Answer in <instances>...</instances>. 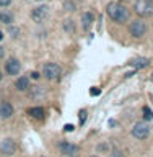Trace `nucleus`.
<instances>
[{
	"label": "nucleus",
	"mask_w": 153,
	"mask_h": 157,
	"mask_svg": "<svg viewBox=\"0 0 153 157\" xmlns=\"http://www.w3.org/2000/svg\"><path fill=\"white\" fill-rule=\"evenodd\" d=\"M106 13L112 21L116 23H127L130 18V12L126 5H122L121 2H109L106 7Z\"/></svg>",
	"instance_id": "obj_1"
},
{
	"label": "nucleus",
	"mask_w": 153,
	"mask_h": 157,
	"mask_svg": "<svg viewBox=\"0 0 153 157\" xmlns=\"http://www.w3.org/2000/svg\"><path fill=\"white\" fill-rule=\"evenodd\" d=\"M134 10L142 18L153 17V0H135Z\"/></svg>",
	"instance_id": "obj_2"
},
{
	"label": "nucleus",
	"mask_w": 153,
	"mask_h": 157,
	"mask_svg": "<svg viewBox=\"0 0 153 157\" xmlns=\"http://www.w3.org/2000/svg\"><path fill=\"white\" fill-rule=\"evenodd\" d=\"M60 74H62V69H60V66H57L56 62L44 64L42 75L46 77L47 80H59V78H60Z\"/></svg>",
	"instance_id": "obj_3"
},
{
	"label": "nucleus",
	"mask_w": 153,
	"mask_h": 157,
	"mask_svg": "<svg viewBox=\"0 0 153 157\" xmlns=\"http://www.w3.org/2000/svg\"><path fill=\"white\" fill-rule=\"evenodd\" d=\"M132 136L135 139H147L150 136V124L147 121H139L132 128Z\"/></svg>",
	"instance_id": "obj_4"
},
{
	"label": "nucleus",
	"mask_w": 153,
	"mask_h": 157,
	"mask_svg": "<svg viewBox=\"0 0 153 157\" xmlns=\"http://www.w3.org/2000/svg\"><path fill=\"white\" fill-rule=\"evenodd\" d=\"M129 33H130V36H134V38H142L147 33V23L144 20H134V21H130Z\"/></svg>",
	"instance_id": "obj_5"
},
{
	"label": "nucleus",
	"mask_w": 153,
	"mask_h": 157,
	"mask_svg": "<svg viewBox=\"0 0 153 157\" xmlns=\"http://www.w3.org/2000/svg\"><path fill=\"white\" fill-rule=\"evenodd\" d=\"M47 17H49V7L47 5H38V7H34L31 10V18H33V21H36V23H42Z\"/></svg>",
	"instance_id": "obj_6"
},
{
	"label": "nucleus",
	"mask_w": 153,
	"mask_h": 157,
	"mask_svg": "<svg viewBox=\"0 0 153 157\" xmlns=\"http://www.w3.org/2000/svg\"><path fill=\"white\" fill-rule=\"evenodd\" d=\"M16 151V142H15L12 137H5V139L0 142V154L3 155H12Z\"/></svg>",
	"instance_id": "obj_7"
},
{
	"label": "nucleus",
	"mask_w": 153,
	"mask_h": 157,
	"mask_svg": "<svg viewBox=\"0 0 153 157\" xmlns=\"http://www.w3.org/2000/svg\"><path fill=\"white\" fill-rule=\"evenodd\" d=\"M20 71H21V64L16 57H10L7 62H5V72L8 75H18Z\"/></svg>",
	"instance_id": "obj_8"
},
{
	"label": "nucleus",
	"mask_w": 153,
	"mask_h": 157,
	"mask_svg": "<svg viewBox=\"0 0 153 157\" xmlns=\"http://www.w3.org/2000/svg\"><path fill=\"white\" fill-rule=\"evenodd\" d=\"M59 149H60L62 155H75L78 152V147L75 144H72V142H59Z\"/></svg>",
	"instance_id": "obj_9"
},
{
	"label": "nucleus",
	"mask_w": 153,
	"mask_h": 157,
	"mask_svg": "<svg viewBox=\"0 0 153 157\" xmlns=\"http://www.w3.org/2000/svg\"><path fill=\"white\" fill-rule=\"evenodd\" d=\"M13 106H12V103H8V101H0V118L2 120H8L10 116L13 115Z\"/></svg>",
	"instance_id": "obj_10"
},
{
	"label": "nucleus",
	"mask_w": 153,
	"mask_h": 157,
	"mask_svg": "<svg viewBox=\"0 0 153 157\" xmlns=\"http://www.w3.org/2000/svg\"><path fill=\"white\" fill-rule=\"evenodd\" d=\"M93 21H95V13L93 12H85L82 15V26H83V29H90Z\"/></svg>",
	"instance_id": "obj_11"
},
{
	"label": "nucleus",
	"mask_w": 153,
	"mask_h": 157,
	"mask_svg": "<svg viewBox=\"0 0 153 157\" xmlns=\"http://www.w3.org/2000/svg\"><path fill=\"white\" fill-rule=\"evenodd\" d=\"M0 23L7 25V26H12L13 23V13L7 12V10H0Z\"/></svg>",
	"instance_id": "obj_12"
},
{
	"label": "nucleus",
	"mask_w": 153,
	"mask_h": 157,
	"mask_svg": "<svg viewBox=\"0 0 153 157\" xmlns=\"http://www.w3.org/2000/svg\"><path fill=\"white\" fill-rule=\"evenodd\" d=\"M28 115L34 120H44V108L41 106H33L28 110Z\"/></svg>",
	"instance_id": "obj_13"
},
{
	"label": "nucleus",
	"mask_w": 153,
	"mask_h": 157,
	"mask_svg": "<svg viewBox=\"0 0 153 157\" xmlns=\"http://www.w3.org/2000/svg\"><path fill=\"white\" fill-rule=\"evenodd\" d=\"M15 87H16V90H20V92L29 90V78L28 77H20L18 80L15 82Z\"/></svg>",
	"instance_id": "obj_14"
},
{
	"label": "nucleus",
	"mask_w": 153,
	"mask_h": 157,
	"mask_svg": "<svg viewBox=\"0 0 153 157\" xmlns=\"http://www.w3.org/2000/svg\"><path fill=\"white\" fill-rule=\"evenodd\" d=\"M130 66H134V67H147L150 64V59H147V57H137V59H132V61L129 62Z\"/></svg>",
	"instance_id": "obj_15"
},
{
	"label": "nucleus",
	"mask_w": 153,
	"mask_h": 157,
	"mask_svg": "<svg viewBox=\"0 0 153 157\" xmlns=\"http://www.w3.org/2000/svg\"><path fill=\"white\" fill-rule=\"evenodd\" d=\"M29 95H31V98H36V97H42L44 92H42V87H29Z\"/></svg>",
	"instance_id": "obj_16"
},
{
	"label": "nucleus",
	"mask_w": 153,
	"mask_h": 157,
	"mask_svg": "<svg viewBox=\"0 0 153 157\" xmlns=\"http://www.w3.org/2000/svg\"><path fill=\"white\" fill-rule=\"evenodd\" d=\"M73 28H75V25H73L72 20H65V21H64V29H65L67 33H73Z\"/></svg>",
	"instance_id": "obj_17"
},
{
	"label": "nucleus",
	"mask_w": 153,
	"mask_h": 157,
	"mask_svg": "<svg viewBox=\"0 0 153 157\" xmlns=\"http://www.w3.org/2000/svg\"><path fill=\"white\" fill-rule=\"evenodd\" d=\"M8 34H12L13 38H18V36H20V29L12 25V26H8Z\"/></svg>",
	"instance_id": "obj_18"
},
{
	"label": "nucleus",
	"mask_w": 153,
	"mask_h": 157,
	"mask_svg": "<svg viewBox=\"0 0 153 157\" xmlns=\"http://www.w3.org/2000/svg\"><path fill=\"white\" fill-rule=\"evenodd\" d=\"M144 118L145 120H153V113L148 106H144Z\"/></svg>",
	"instance_id": "obj_19"
},
{
	"label": "nucleus",
	"mask_w": 153,
	"mask_h": 157,
	"mask_svg": "<svg viewBox=\"0 0 153 157\" xmlns=\"http://www.w3.org/2000/svg\"><path fill=\"white\" fill-rule=\"evenodd\" d=\"M10 5H12V0H0V8L10 7Z\"/></svg>",
	"instance_id": "obj_20"
},
{
	"label": "nucleus",
	"mask_w": 153,
	"mask_h": 157,
	"mask_svg": "<svg viewBox=\"0 0 153 157\" xmlns=\"http://www.w3.org/2000/svg\"><path fill=\"white\" fill-rule=\"evenodd\" d=\"M109 157H124V154H122V151H112Z\"/></svg>",
	"instance_id": "obj_21"
},
{
	"label": "nucleus",
	"mask_w": 153,
	"mask_h": 157,
	"mask_svg": "<svg viewBox=\"0 0 153 157\" xmlns=\"http://www.w3.org/2000/svg\"><path fill=\"white\" fill-rule=\"evenodd\" d=\"M39 77H41V74H39V72H36V71L31 72V78H34V80H38Z\"/></svg>",
	"instance_id": "obj_22"
},
{
	"label": "nucleus",
	"mask_w": 153,
	"mask_h": 157,
	"mask_svg": "<svg viewBox=\"0 0 153 157\" xmlns=\"http://www.w3.org/2000/svg\"><path fill=\"white\" fill-rule=\"evenodd\" d=\"M91 95H100V90H98V88L95 87V88L91 90Z\"/></svg>",
	"instance_id": "obj_23"
},
{
	"label": "nucleus",
	"mask_w": 153,
	"mask_h": 157,
	"mask_svg": "<svg viewBox=\"0 0 153 157\" xmlns=\"http://www.w3.org/2000/svg\"><path fill=\"white\" fill-rule=\"evenodd\" d=\"M3 56H5V51H3V48L0 46V59H3Z\"/></svg>",
	"instance_id": "obj_24"
},
{
	"label": "nucleus",
	"mask_w": 153,
	"mask_h": 157,
	"mask_svg": "<svg viewBox=\"0 0 153 157\" xmlns=\"http://www.w3.org/2000/svg\"><path fill=\"white\" fill-rule=\"evenodd\" d=\"M72 129H73L72 124H67V126H65V131H72Z\"/></svg>",
	"instance_id": "obj_25"
},
{
	"label": "nucleus",
	"mask_w": 153,
	"mask_h": 157,
	"mask_svg": "<svg viewBox=\"0 0 153 157\" xmlns=\"http://www.w3.org/2000/svg\"><path fill=\"white\" fill-rule=\"evenodd\" d=\"M80 118H82V121H85V111L80 113Z\"/></svg>",
	"instance_id": "obj_26"
},
{
	"label": "nucleus",
	"mask_w": 153,
	"mask_h": 157,
	"mask_svg": "<svg viewBox=\"0 0 153 157\" xmlns=\"http://www.w3.org/2000/svg\"><path fill=\"white\" fill-rule=\"evenodd\" d=\"M2 39H3V33L0 31V41H2Z\"/></svg>",
	"instance_id": "obj_27"
},
{
	"label": "nucleus",
	"mask_w": 153,
	"mask_h": 157,
	"mask_svg": "<svg viewBox=\"0 0 153 157\" xmlns=\"http://www.w3.org/2000/svg\"><path fill=\"white\" fill-rule=\"evenodd\" d=\"M2 78H3V75H2V71H0V82H2Z\"/></svg>",
	"instance_id": "obj_28"
},
{
	"label": "nucleus",
	"mask_w": 153,
	"mask_h": 157,
	"mask_svg": "<svg viewBox=\"0 0 153 157\" xmlns=\"http://www.w3.org/2000/svg\"><path fill=\"white\" fill-rule=\"evenodd\" d=\"M62 157H77V155H62Z\"/></svg>",
	"instance_id": "obj_29"
},
{
	"label": "nucleus",
	"mask_w": 153,
	"mask_h": 157,
	"mask_svg": "<svg viewBox=\"0 0 153 157\" xmlns=\"http://www.w3.org/2000/svg\"><path fill=\"white\" fill-rule=\"evenodd\" d=\"M91 157H98V155H91Z\"/></svg>",
	"instance_id": "obj_30"
}]
</instances>
